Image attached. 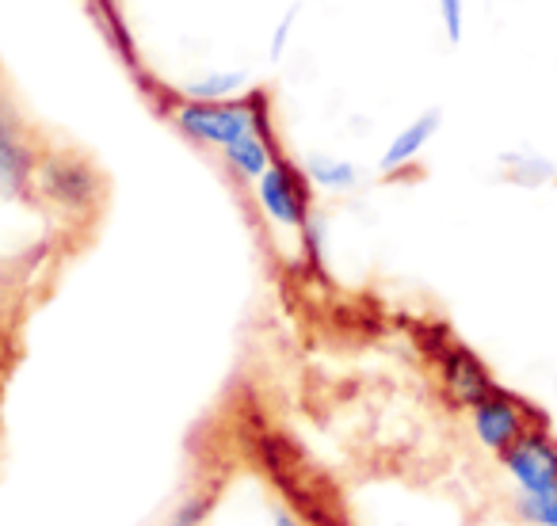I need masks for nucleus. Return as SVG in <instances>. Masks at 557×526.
Instances as JSON below:
<instances>
[{"label": "nucleus", "instance_id": "nucleus-16", "mask_svg": "<svg viewBox=\"0 0 557 526\" xmlns=\"http://www.w3.org/2000/svg\"><path fill=\"white\" fill-rule=\"evenodd\" d=\"M302 245L310 252V260H321V248H325V225L310 214V222L302 225Z\"/></svg>", "mask_w": 557, "mask_h": 526}, {"label": "nucleus", "instance_id": "nucleus-4", "mask_svg": "<svg viewBox=\"0 0 557 526\" xmlns=\"http://www.w3.org/2000/svg\"><path fill=\"white\" fill-rule=\"evenodd\" d=\"M500 462L508 469V477L516 480L519 492L542 496L557 488V442L546 427L534 424L527 435H519L500 454Z\"/></svg>", "mask_w": 557, "mask_h": 526}, {"label": "nucleus", "instance_id": "nucleus-8", "mask_svg": "<svg viewBox=\"0 0 557 526\" xmlns=\"http://www.w3.org/2000/svg\"><path fill=\"white\" fill-rule=\"evenodd\" d=\"M39 187L62 206H88L92 202V172L77 161H47L39 172Z\"/></svg>", "mask_w": 557, "mask_h": 526}, {"label": "nucleus", "instance_id": "nucleus-15", "mask_svg": "<svg viewBox=\"0 0 557 526\" xmlns=\"http://www.w3.org/2000/svg\"><path fill=\"white\" fill-rule=\"evenodd\" d=\"M295 20H298V9H290L287 16L278 20V27H275V35H271V58H283L287 54V47H290V32H295Z\"/></svg>", "mask_w": 557, "mask_h": 526}, {"label": "nucleus", "instance_id": "nucleus-12", "mask_svg": "<svg viewBox=\"0 0 557 526\" xmlns=\"http://www.w3.org/2000/svg\"><path fill=\"white\" fill-rule=\"evenodd\" d=\"M248 85L245 70H207L184 88V100H237Z\"/></svg>", "mask_w": 557, "mask_h": 526}, {"label": "nucleus", "instance_id": "nucleus-18", "mask_svg": "<svg viewBox=\"0 0 557 526\" xmlns=\"http://www.w3.org/2000/svg\"><path fill=\"white\" fill-rule=\"evenodd\" d=\"M275 526H302V518H295L290 511H275V518H271Z\"/></svg>", "mask_w": 557, "mask_h": 526}, {"label": "nucleus", "instance_id": "nucleus-13", "mask_svg": "<svg viewBox=\"0 0 557 526\" xmlns=\"http://www.w3.org/2000/svg\"><path fill=\"white\" fill-rule=\"evenodd\" d=\"M516 508L531 526H557V488L554 492H542V496L519 492Z\"/></svg>", "mask_w": 557, "mask_h": 526}, {"label": "nucleus", "instance_id": "nucleus-7", "mask_svg": "<svg viewBox=\"0 0 557 526\" xmlns=\"http://www.w3.org/2000/svg\"><path fill=\"white\" fill-rule=\"evenodd\" d=\"M440 374H443V386H447V393L455 397L458 404H466V409H470V404H478L481 397L496 389L488 366L481 363L470 348H462V343H450V348L443 351V355H440Z\"/></svg>", "mask_w": 557, "mask_h": 526}, {"label": "nucleus", "instance_id": "nucleus-5", "mask_svg": "<svg viewBox=\"0 0 557 526\" xmlns=\"http://www.w3.org/2000/svg\"><path fill=\"white\" fill-rule=\"evenodd\" d=\"M35 176V153L24 138L16 111L0 96V195H20Z\"/></svg>", "mask_w": 557, "mask_h": 526}, {"label": "nucleus", "instance_id": "nucleus-6", "mask_svg": "<svg viewBox=\"0 0 557 526\" xmlns=\"http://www.w3.org/2000/svg\"><path fill=\"white\" fill-rule=\"evenodd\" d=\"M440 126H443V111H435V108H428V111H420L417 118H409V123L386 141V149H382V156H379L382 176H397V172L412 168V164L424 156V149L435 141Z\"/></svg>", "mask_w": 557, "mask_h": 526}, {"label": "nucleus", "instance_id": "nucleus-1", "mask_svg": "<svg viewBox=\"0 0 557 526\" xmlns=\"http://www.w3.org/2000/svg\"><path fill=\"white\" fill-rule=\"evenodd\" d=\"M172 123L180 134H187L199 146L225 149L252 130H271L268 126V96L248 92L237 100H180L172 108Z\"/></svg>", "mask_w": 557, "mask_h": 526}, {"label": "nucleus", "instance_id": "nucleus-11", "mask_svg": "<svg viewBox=\"0 0 557 526\" xmlns=\"http://www.w3.org/2000/svg\"><path fill=\"white\" fill-rule=\"evenodd\" d=\"M302 172L318 191H329V195H348L359 187V164H351L348 156L310 153L302 161Z\"/></svg>", "mask_w": 557, "mask_h": 526}, {"label": "nucleus", "instance_id": "nucleus-17", "mask_svg": "<svg viewBox=\"0 0 557 526\" xmlns=\"http://www.w3.org/2000/svg\"><path fill=\"white\" fill-rule=\"evenodd\" d=\"M202 511H207V503H202V500H191V508H184V515H176V526H191L195 518L202 515Z\"/></svg>", "mask_w": 557, "mask_h": 526}, {"label": "nucleus", "instance_id": "nucleus-9", "mask_svg": "<svg viewBox=\"0 0 557 526\" xmlns=\"http://www.w3.org/2000/svg\"><path fill=\"white\" fill-rule=\"evenodd\" d=\"M275 156L278 153H275V141H271V130H252V134H245V138L233 141V146L222 149V161L230 164L240 179H252V184L271 168Z\"/></svg>", "mask_w": 557, "mask_h": 526}, {"label": "nucleus", "instance_id": "nucleus-2", "mask_svg": "<svg viewBox=\"0 0 557 526\" xmlns=\"http://www.w3.org/2000/svg\"><path fill=\"white\" fill-rule=\"evenodd\" d=\"M256 202L271 225L302 233V225L310 222V179L298 164L275 156L271 168L256 179Z\"/></svg>", "mask_w": 557, "mask_h": 526}, {"label": "nucleus", "instance_id": "nucleus-14", "mask_svg": "<svg viewBox=\"0 0 557 526\" xmlns=\"http://www.w3.org/2000/svg\"><path fill=\"white\" fill-rule=\"evenodd\" d=\"M435 16L447 42H462L466 35V0H435Z\"/></svg>", "mask_w": 557, "mask_h": 526}, {"label": "nucleus", "instance_id": "nucleus-10", "mask_svg": "<svg viewBox=\"0 0 557 526\" xmlns=\"http://www.w3.org/2000/svg\"><path fill=\"white\" fill-rule=\"evenodd\" d=\"M500 172L508 184L527 187V191H539L557 179V164L542 149H508L500 153Z\"/></svg>", "mask_w": 557, "mask_h": 526}, {"label": "nucleus", "instance_id": "nucleus-3", "mask_svg": "<svg viewBox=\"0 0 557 526\" xmlns=\"http://www.w3.org/2000/svg\"><path fill=\"white\" fill-rule=\"evenodd\" d=\"M470 427L481 447L504 454L519 435H527L534 427V409H527L516 393L496 386L493 393H485L478 404H470Z\"/></svg>", "mask_w": 557, "mask_h": 526}]
</instances>
